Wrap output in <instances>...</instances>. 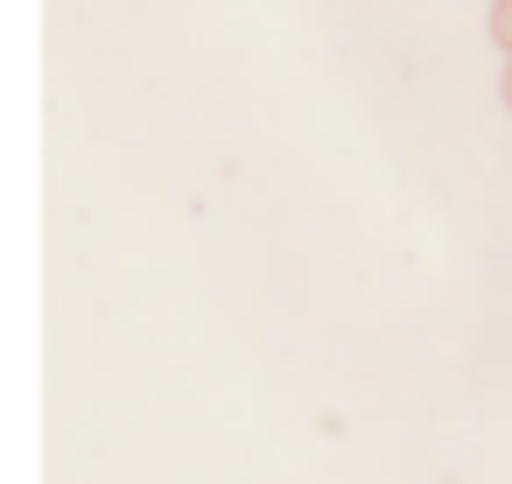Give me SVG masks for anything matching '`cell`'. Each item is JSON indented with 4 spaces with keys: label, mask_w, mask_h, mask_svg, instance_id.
Returning <instances> with one entry per match:
<instances>
[{
    "label": "cell",
    "mask_w": 512,
    "mask_h": 484,
    "mask_svg": "<svg viewBox=\"0 0 512 484\" xmlns=\"http://www.w3.org/2000/svg\"><path fill=\"white\" fill-rule=\"evenodd\" d=\"M491 43L512 57V0H491Z\"/></svg>",
    "instance_id": "1"
},
{
    "label": "cell",
    "mask_w": 512,
    "mask_h": 484,
    "mask_svg": "<svg viewBox=\"0 0 512 484\" xmlns=\"http://www.w3.org/2000/svg\"><path fill=\"white\" fill-rule=\"evenodd\" d=\"M498 106L512 113V57H505V71H498Z\"/></svg>",
    "instance_id": "2"
}]
</instances>
